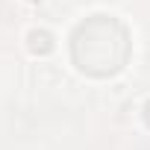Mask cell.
<instances>
[{
	"mask_svg": "<svg viewBox=\"0 0 150 150\" xmlns=\"http://www.w3.org/2000/svg\"><path fill=\"white\" fill-rule=\"evenodd\" d=\"M30 3H38V0H30Z\"/></svg>",
	"mask_w": 150,
	"mask_h": 150,
	"instance_id": "cell-4",
	"label": "cell"
},
{
	"mask_svg": "<svg viewBox=\"0 0 150 150\" xmlns=\"http://www.w3.org/2000/svg\"><path fill=\"white\" fill-rule=\"evenodd\" d=\"M30 50L38 53V56L50 53V50H53V35L44 33V30H33V33H30Z\"/></svg>",
	"mask_w": 150,
	"mask_h": 150,
	"instance_id": "cell-2",
	"label": "cell"
},
{
	"mask_svg": "<svg viewBox=\"0 0 150 150\" xmlns=\"http://www.w3.org/2000/svg\"><path fill=\"white\" fill-rule=\"evenodd\" d=\"M121 27L124 24L106 15H94L91 21L80 24L74 33V44H71L77 68L86 74H94V77L121 71L129 56V35Z\"/></svg>",
	"mask_w": 150,
	"mask_h": 150,
	"instance_id": "cell-1",
	"label": "cell"
},
{
	"mask_svg": "<svg viewBox=\"0 0 150 150\" xmlns=\"http://www.w3.org/2000/svg\"><path fill=\"white\" fill-rule=\"evenodd\" d=\"M144 121L150 124V100H147V106H144Z\"/></svg>",
	"mask_w": 150,
	"mask_h": 150,
	"instance_id": "cell-3",
	"label": "cell"
}]
</instances>
